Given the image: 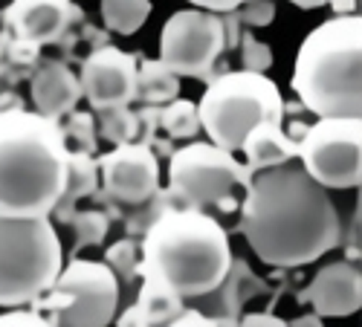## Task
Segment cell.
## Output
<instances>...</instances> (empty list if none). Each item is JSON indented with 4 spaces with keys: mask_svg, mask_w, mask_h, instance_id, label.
Returning a JSON list of instances; mask_svg holds the SVG:
<instances>
[{
    "mask_svg": "<svg viewBox=\"0 0 362 327\" xmlns=\"http://www.w3.org/2000/svg\"><path fill=\"white\" fill-rule=\"evenodd\" d=\"M136 119H139V136H136V142L151 145V142H154V131L160 128V105H142L136 110Z\"/></svg>",
    "mask_w": 362,
    "mask_h": 327,
    "instance_id": "cell-29",
    "label": "cell"
},
{
    "mask_svg": "<svg viewBox=\"0 0 362 327\" xmlns=\"http://www.w3.org/2000/svg\"><path fill=\"white\" fill-rule=\"evenodd\" d=\"M151 15V0H102V20L116 35H134Z\"/></svg>",
    "mask_w": 362,
    "mask_h": 327,
    "instance_id": "cell-20",
    "label": "cell"
},
{
    "mask_svg": "<svg viewBox=\"0 0 362 327\" xmlns=\"http://www.w3.org/2000/svg\"><path fill=\"white\" fill-rule=\"evenodd\" d=\"M240 47V61H244V70H252V73H267L273 67V49L267 44H261L252 32H244L238 41Z\"/></svg>",
    "mask_w": 362,
    "mask_h": 327,
    "instance_id": "cell-26",
    "label": "cell"
},
{
    "mask_svg": "<svg viewBox=\"0 0 362 327\" xmlns=\"http://www.w3.org/2000/svg\"><path fill=\"white\" fill-rule=\"evenodd\" d=\"M244 191V203H238L240 232L264 263L293 270L342 244L334 200L298 160L255 171Z\"/></svg>",
    "mask_w": 362,
    "mask_h": 327,
    "instance_id": "cell-1",
    "label": "cell"
},
{
    "mask_svg": "<svg viewBox=\"0 0 362 327\" xmlns=\"http://www.w3.org/2000/svg\"><path fill=\"white\" fill-rule=\"evenodd\" d=\"M171 324H177V327H186V324H197V327H203V324H218L212 316H206V313H200V310H189V307H183L177 313V319L171 321Z\"/></svg>",
    "mask_w": 362,
    "mask_h": 327,
    "instance_id": "cell-32",
    "label": "cell"
},
{
    "mask_svg": "<svg viewBox=\"0 0 362 327\" xmlns=\"http://www.w3.org/2000/svg\"><path fill=\"white\" fill-rule=\"evenodd\" d=\"M226 49L223 20L209 9H180L160 32V61L180 78L212 81L215 64Z\"/></svg>",
    "mask_w": 362,
    "mask_h": 327,
    "instance_id": "cell-10",
    "label": "cell"
},
{
    "mask_svg": "<svg viewBox=\"0 0 362 327\" xmlns=\"http://www.w3.org/2000/svg\"><path fill=\"white\" fill-rule=\"evenodd\" d=\"M67 125L64 128V136H67V145L73 142L70 151H84V154H96L99 151V131H96V116L93 113H81V110H70L67 113Z\"/></svg>",
    "mask_w": 362,
    "mask_h": 327,
    "instance_id": "cell-24",
    "label": "cell"
},
{
    "mask_svg": "<svg viewBox=\"0 0 362 327\" xmlns=\"http://www.w3.org/2000/svg\"><path fill=\"white\" fill-rule=\"evenodd\" d=\"M252 171L247 162L235 160L232 151L215 142H189L168 157V200L189 209L218 206L221 212H235V191L247 189Z\"/></svg>",
    "mask_w": 362,
    "mask_h": 327,
    "instance_id": "cell-7",
    "label": "cell"
},
{
    "mask_svg": "<svg viewBox=\"0 0 362 327\" xmlns=\"http://www.w3.org/2000/svg\"><path fill=\"white\" fill-rule=\"evenodd\" d=\"M81 81L64 61H41L33 73V105L49 119H62L78 107Z\"/></svg>",
    "mask_w": 362,
    "mask_h": 327,
    "instance_id": "cell-15",
    "label": "cell"
},
{
    "mask_svg": "<svg viewBox=\"0 0 362 327\" xmlns=\"http://www.w3.org/2000/svg\"><path fill=\"white\" fill-rule=\"evenodd\" d=\"M64 249L49 215H0V307H23L55 284Z\"/></svg>",
    "mask_w": 362,
    "mask_h": 327,
    "instance_id": "cell-5",
    "label": "cell"
},
{
    "mask_svg": "<svg viewBox=\"0 0 362 327\" xmlns=\"http://www.w3.org/2000/svg\"><path fill=\"white\" fill-rule=\"evenodd\" d=\"M136 61L131 52H122L110 44L96 47L81 61V93L93 110L107 107H128L136 90Z\"/></svg>",
    "mask_w": 362,
    "mask_h": 327,
    "instance_id": "cell-12",
    "label": "cell"
},
{
    "mask_svg": "<svg viewBox=\"0 0 362 327\" xmlns=\"http://www.w3.org/2000/svg\"><path fill=\"white\" fill-rule=\"evenodd\" d=\"M96 189H99V165H96L93 154L70 151L67 186H64V194L58 197L55 209L49 212V218H55V223H67L73 218V212L78 209V200L81 197H90Z\"/></svg>",
    "mask_w": 362,
    "mask_h": 327,
    "instance_id": "cell-17",
    "label": "cell"
},
{
    "mask_svg": "<svg viewBox=\"0 0 362 327\" xmlns=\"http://www.w3.org/2000/svg\"><path fill=\"white\" fill-rule=\"evenodd\" d=\"M298 162L325 189H359L362 183V119L322 116L296 139Z\"/></svg>",
    "mask_w": 362,
    "mask_h": 327,
    "instance_id": "cell-9",
    "label": "cell"
},
{
    "mask_svg": "<svg viewBox=\"0 0 362 327\" xmlns=\"http://www.w3.org/2000/svg\"><path fill=\"white\" fill-rule=\"evenodd\" d=\"M197 9H209V12H229V9H238L244 0H189Z\"/></svg>",
    "mask_w": 362,
    "mask_h": 327,
    "instance_id": "cell-33",
    "label": "cell"
},
{
    "mask_svg": "<svg viewBox=\"0 0 362 327\" xmlns=\"http://www.w3.org/2000/svg\"><path fill=\"white\" fill-rule=\"evenodd\" d=\"M240 151L247 157V165L250 171H264V168H273V165H281L287 160H296L298 157V145L290 133L281 131V122L276 119H264V122L252 125L250 133L240 142Z\"/></svg>",
    "mask_w": 362,
    "mask_h": 327,
    "instance_id": "cell-16",
    "label": "cell"
},
{
    "mask_svg": "<svg viewBox=\"0 0 362 327\" xmlns=\"http://www.w3.org/2000/svg\"><path fill=\"white\" fill-rule=\"evenodd\" d=\"M93 113H96V131H99L102 139H107L110 145L136 142V136H139L136 110H128V107H107V110H93Z\"/></svg>",
    "mask_w": 362,
    "mask_h": 327,
    "instance_id": "cell-22",
    "label": "cell"
},
{
    "mask_svg": "<svg viewBox=\"0 0 362 327\" xmlns=\"http://www.w3.org/2000/svg\"><path fill=\"white\" fill-rule=\"evenodd\" d=\"M0 20L18 41L49 47L64 44L70 29L84 20V12L73 0H12L0 12Z\"/></svg>",
    "mask_w": 362,
    "mask_h": 327,
    "instance_id": "cell-13",
    "label": "cell"
},
{
    "mask_svg": "<svg viewBox=\"0 0 362 327\" xmlns=\"http://www.w3.org/2000/svg\"><path fill=\"white\" fill-rule=\"evenodd\" d=\"M240 324H247V327H255V324H269V327H279V324H287L284 319L273 316V313H247L244 319H240Z\"/></svg>",
    "mask_w": 362,
    "mask_h": 327,
    "instance_id": "cell-34",
    "label": "cell"
},
{
    "mask_svg": "<svg viewBox=\"0 0 362 327\" xmlns=\"http://www.w3.org/2000/svg\"><path fill=\"white\" fill-rule=\"evenodd\" d=\"M229 263V234L212 215L163 206L142 232L136 275L160 278L183 299H203L221 287Z\"/></svg>",
    "mask_w": 362,
    "mask_h": 327,
    "instance_id": "cell-3",
    "label": "cell"
},
{
    "mask_svg": "<svg viewBox=\"0 0 362 327\" xmlns=\"http://www.w3.org/2000/svg\"><path fill=\"white\" fill-rule=\"evenodd\" d=\"M160 128L168 133V139H194L200 133L197 105L180 96L160 105Z\"/></svg>",
    "mask_w": 362,
    "mask_h": 327,
    "instance_id": "cell-21",
    "label": "cell"
},
{
    "mask_svg": "<svg viewBox=\"0 0 362 327\" xmlns=\"http://www.w3.org/2000/svg\"><path fill=\"white\" fill-rule=\"evenodd\" d=\"M293 6H298V9H319V6H334V12H339V15H348V12H354V6H356V0H290Z\"/></svg>",
    "mask_w": 362,
    "mask_h": 327,
    "instance_id": "cell-30",
    "label": "cell"
},
{
    "mask_svg": "<svg viewBox=\"0 0 362 327\" xmlns=\"http://www.w3.org/2000/svg\"><path fill=\"white\" fill-rule=\"evenodd\" d=\"M33 307L49 316L52 324L105 327L116 319L119 281L107 263L73 258L62 266L55 284L33 302Z\"/></svg>",
    "mask_w": 362,
    "mask_h": 327,
    "instance_id": "cell-8",
    "label": "cell"
},
{
    "mask_svg": "<svg viewBox=\"0 0 362 327\" xmlns=\"http://www.w3.org/2000/svg\"><path fill=\"white\" fill-rule=\"evenodd\" d=\"M235 12H238V20L247 26H269L276 18V4L273 0H244Z\"/></svg>",
    "mask_w": 362,
    "mask_h": 327,
    "instance_id": "cell-27",
    "label": "cell"
},
{
    "mask_svg": "<svg viewBox=\"0 0 362 327\" xmlns=\"http://www.w3.org/2000/svg\"><path fill=\"white\" fill-rule=\"evenodd\" d=\"M301 304H310L319 319L354 316L362 307V273L351 261H334L322 266L313 281L298 292Z\"/></svg>",
    "mask_w": 362,
    "mask_h": 327,
    "instance_id": "cell-14",
    "label": "cell"
},
{
    "mask_svg": "<svg viewBox=\"0 0 362 327\" xmlns=\"http://www.w3.org/2000/svg\"><path fill=\"white\" fill-rule=\"evenodd\" d=\"M160 157L151 145L125 142L96 160L102 174V191L122 206H145L160 191Z\"/></svg>",
    "mask_w": 362,
    "mask_h": 327,
    "instance_id": "cell-11",
    "label": "cell"
},
{
    "mask_svg": "<svg viewBox=\"0 0 362 327\" xmlns=\"http://www.w3.org/2000/svg\"><path fill=\"white\" fill-rule=\"evenodd\" d=\"M105 263L110 266V273L116 275L119 287H131V281L136 278V266H139V244L136 241H116L107 252H105Z\"/></svg>",
    "mask_w": 362,
    "mask_h": 327,
    "instance_id": "cell-25",
    "label": "cell"
},
{
    "mask_svg": "<svg viewBox=\"0 0 362 327\" xmlns=\"http://www.w3.org/2000/svg\"><path fill=\"white\" fill-rule=\"evenodd\" d=\"M67 226L73 229V252L87 249V246H102V241L107 237L110 229V218L102 209H87V212H73V218L67 220Z\"/></svg>",
    "mask_w": 362,
    "mask_h": 327,
    "instance_id": "cell-23",
    "label": "cell"
},
{
    "mask_svg": "<svg viewBox=\"0 0 362 327\" xmlns=\"http://www.w3.org/2000/svg\"><path fill=\"white\" fill-rule=\"evenodd\" d=\"M180 96V76L171 73L160 58H142L136 64V90L134 102L139 105H165Z\"/></svg>",
    "mask_w": 362,
    "mask_h": 327,
    "instance_id": "cell-18",
    "label": "cell"
},
{
    "mask_svg": "<svg viewBox=\"0 0 362 327\" xmlns=\"http://www.w3.org/2000/svg\"><path fill=\"white\" fill-rule=\"evenodd\" d=\"M134 307L142 313L145 324H171L177 319V313L183 310V295H177L160 278L142 275V287L136 292V304Z\"/></svg>",
    "mask_w": 362,
    "mask_h": 327,
    "instance_id": "cell-19",
    "label": "cell"
},
{
    "mask_svg": "<svg viewBox=\"0 0 362 327\" xmlns=\"http://www.w3.org/2000/svg\"><path fill=\"white\" fill-rule=\"evenodd\" d=\"M218 15H221V20H223L226 49L238 47V41H240V20H238V12H235V9H229V12H218Z\"/></svg>",
    "mask_w": 362,
    "mask_h": 327,
    "instance_id": "cell-31",
    "label": "cell"
},
{
    "mask_svg": "<svg viewBox=\"0 0 362 327\" xmlns=\"http://www.w3.org/2000/svg\"><path fill=\"white\" fill-rule=\"evenodd\" d=\"M70 171L58 119L26 107L0 110V215L41 218L55 209Z\"/></svg>",
    "mask_w": 362,
    "mask_h": 327,
    "instance_id": "cell-2",
    "label": "cell"
},
{
    "mask_svg": "<svg viewBox=\"0 0 362 327\" xmlns=\"http://www.w3.org/2000/svg\"><path fill=\"white\" fill-rule=\"evenodd\" d=\"M362 18L337 15L301 41L290 87L305 110L322 116L362 113Z\"/></svg>",
    "mask_w": 362,
    "mask_h": 327,
    "instance_id": "cell-4",
    "label": "cell"
},
{
    "mask_svg": "<svg viewBox=\"0 0 362 327\" xmlns=\"http://www.w3.org/2000/svg\"><path fill=\"white\" fill-rule=\"evenodd\" d=\"M21 324H26V327H47L52 321H49V316H44L33 304L6 307V313H0V327H21Z\"/></svg>",
    "mask_w": 362,
    "mask_h": 327,
    "instance_id": "cell-28",
    "label": "cell"
},
{
    "mask_svg": "<svg viewBox=\"0 0 362 327\" xmlns=\"http://www.w3.org/2000/svg\"><path fill=\"white\" fill-rule=\"evenodd\" d=\"M197 113L200 131H206V136L218 148L235 154L240 151V142L252 125L264 122V119L284 122V99L279 84L264 73L235 70L209 81Z\"/></svg>",
    "mask_w": 362,
    "mask_h": 327,
    "instance_id": "cell-6",
    "label": "cell"
}]
</instances>
